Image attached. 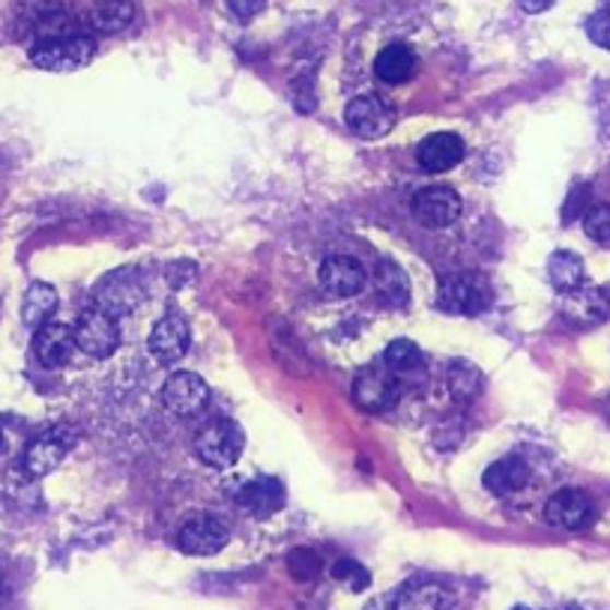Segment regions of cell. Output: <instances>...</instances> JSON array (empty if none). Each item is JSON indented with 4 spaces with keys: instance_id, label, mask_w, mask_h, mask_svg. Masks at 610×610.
<instances>
[{
    "instance_id": "obj_1",
    "label": "cell",
    "mask_w": 610,
    "mask_h": 610,
    "mask_svg": "<svg viewBox=\"0 0 610 610\" xmlns=\"http://www.w3.org/2000/svg\"><path fill=\"white\" fill-rule=\"evenodd\" d=\"M246 449V434L234 419H213L195 434V455L213 470H227L239 461Z\"/></svg>"
},
{
    "instance_id": "obj_2",
    "label": "cell",
    "mask_w": 610,
    "mask_h": 610,
    "mask_svg": "<svg viewBox=\"0 0 610 610\" xmlns=\"http://www.w3.org/2000/svg\"><path fill=\"white\" fill-rule=\"evenodd\" d=\"M96 57V39L84 34L48 36L31 48V63L46 72H75Z\"/></svg>"
},
{
    "instance_id": "obj_3",
    "label": "cell",
    "mask_w": 610,
    "mask_h": 610,
    "mask_svg": "<svg viewBox=\"0 0 610 610\" xmlns=\"http://www.w3.org/2000/svg\"><path fill=\"white\" fill-rule=\"evenodd\" d=\"M144 303V282L132 267H120L102 275L93 288V305L112 317H126Z\"/></svg>"
},
{
    "instance_id": "obj_4",
    "label": "cell",
    "mask_w": 610,
    "mask_h": 610,
    "mask_svg": "<svg viewBox=\"0 0 610 610\" xmlns=\"http://www.w3.org/2000/svg\"><path fill=\"white\" fill-rule=\"evenodd\" d=\"M494 303V291L482 275L476 272H455L446 275L437 288V305L453 315H482Z\"/></svg>"
},
{
    "instance_id": "obj_5",
    "label": "cell",
    "mask_w": 610,
    "mask_h": 610,
    "mask_svg": "<svg viewBox=\"0 0 610 610\" xmlns=\"http://www.w3.org/2000/svg\"><path fill=\"white\" fill-rule=\"evenodd\" d=\"M75 344L81 353H87L93 360H108L117 348H120V327H117V317H112L108 312H102L96 305L84 308L75 320Z\"/></svg>"
},
{
    "instance_id": "obj_6",
    "label": "cell",
    "mask_w": 610,
    "mask_h": 610,
    "mask_svg": "<svg viewBox=\"0 0 610 610\" xmlns=\"http://www.w3.org/2000/svg\"><path fill=\"white\" fill-rule=\"evenodd\" d=\"M396 108L384 96H374V93H362V96L348 102V108H344V124L351 126L353 136L365 138V141L389 136L392 126H396Z\"/></svg>"
},
{
    "instance_id": "obj_7",
    "label": "cell",
    "mask_w": 610,
    "mask_h": 610,
    "mask_svg": "<svg viewBox=\"0 0 610 610\" xmlns=\"http://www.w3.org/2000/svg\"><path fill=\"white\" fill-rule=\"evenodd\" d=\"M398 396H401V384L389 365H365L353 377V401L365 413H384L396 404Z\"/></svg>"
},
{
    "instance_id": "obj_8",
    "label": "cell",
    "mask_w": 610,
    "mask_h": 610,
    "mask_svg": "<svg viewBox=\"0 0 610 610\" xmlns=\"http://www.w3.org/2000/svg\"><path fill=\"white\" fill-rule=\"evenodd\" d=\"M410 213L417 219L422 227H431V231H441V227H449L458 222L461 215V198L455 192L453 186L446 183H434V186H425L413 195L410 201Z\"/></svg>"
},
{
    "instance_id": "obj_9",
    "label": "cell",
    "mask_w": 610,
    "mask_h": 610,
    "mask_svg": "<svg viewBox=\"0 0 610 610\" xmlns=\"http://www.w3.org/2000/svg\"><path fill=\"white\" fill-rule=\"evenodd\" d=\"M227 542H231L227 524L225 520L213 518V515L189 518L180 530H177V548L189 556H213L219 554Z\"/></svg>"
},
{
    "instance_id": "obj_10",
    "label": "cell",
    "mask_w": 610,
    "mask_h": 610,
    "mask_svg": "<svg viewBox=\"0 0 610 610\" xmlns=\"http://www.w3.org/2000/svg\"><path fill=\"white\" fill-rule=\"evenodd\" d=\"M148 348H150V356L162 365H171V362H180L189 348H192V327H189V320L177 312H171L159 320L153 332H150L148 339Z\"/></svg>"
},
{
    "instance_id": "obj_11",
    "label": "cell",
    "mask_w": 610,
    "mask_h": 610,
    "mask_svg": "<svg viewBox=\"0 0 610 610\" xmlns=\"http://www.w3.org/2000/svg\"><path fill=\"white\" fill-rule=\"evenodd\" d=\"M162 404L168 407L174 417H195L210 404V386L195 372L171 374L162 386Z\"/></svg>"
},
{
    "instance_id": "obj_12",
    "label": "cell",
    "mask_w": 610,
    "mask_h": 610,
    "mask_svg": "<svg viewBox=\"0 0 610 610\" xmlns=\"http://www.w3.org/2000/svg\"><path fill=\"white\" fill-rule=\"evenodd\" d=\"M69 449H72V437H69L67 429L43 431L24 449V470L36 476V479H43V476H48L51 470L60 467V461L67 458Z\"/></svg>"
},
{
    "instance_id": "obj_13",
    "label": "cell",
    "mask_w": 610,
    "mask_h": 610,
    "mask_svg": "<svg viewBox=\"0 0 610 610\" xmlns=\"http://www.w3.org/2000/svg\"><path fill=\"white\" fill-rule=\"evenodd\" d=\"M317 282L327 291L329 296H356L368 282V272L362 267L360 260L351 258V255H332L320 263V272H317Z\"/></svg>"
},
{
    "instance_id": "obj_14",
    "label": "cell",
    "mask_w": 610,
    "mask_h": 610,
    "mask_svg": "<svg viewBox=\"0 0 610 610\" xmlns=\"http://www.w3.org/2000/svg\"><path fill=\"white\" fill-rule=\"evenodd\" d=\"M544 520L560 530H580L593 520V500L577 488H560L554 497L544 503Z\"/></svg>"
},
{
    "instance_id": "obj_15",
    "label": "cell",
    "mask_w": 610,
    "mask_h": 610,
    "mask_svg": "<svg viewBox=\"0 0 610 610\" xmlns=\"http://www.w3.org/2000/svg\"><path fill=\"white\" fill-rule=\"evenodd\" d=\"M75 332L67 327V324H43V327L36 329L34 336V353L36 360L43 362L46 368H60V365H67L72 360V353H75Z\"/></svg>"
},
{
    "instance_id": "obj_16",
    "label": "cell",
    "mask_w": 610,
    "mask_h": 610,
    "mask_svg": "<svg viewBox=\"0 0 610 610\" xmlns=\"http://www.w3.org/2000/svg\"><path fill=\"white\" fill-rule=\"evenodd\" d=\"M464 159V141L455 132H434L417 150L419 168L425 174H443L453 171Z\"/></svg>"
},
{
    "instance_id": "obj_17",
    "label": "cell",
    "mask_w": 610,
    "mask_h": 610,
    "mask_svg": "<svg viewBox=\"0 0 610 610\" xmlns=\"http://www.w3.org/2000/svg\"><path fill=\"white\" fill-rule=\"evenodd\" d=\"M563 315L575 327H596L601 320H608L610 303L599 288H575L563 300Z\"/></svg>"
},
{
    "instance_id": "obj_18",
    "label": "cell",
    "mask_w": 610,
    "mask_h": 610,
    "mask_svg": "<svg viewBox=\"0 0 610 610\" xmlns=\"http://www.w3.org/2000/svg\"><path fill=\"white\" fill-rule=\"evenodd\" d=\"M237 500L239 506L246 508L249 515H255V518H270L284 506V485L279 479H272V476L251 479L249 485H243Z\"/></svg>"
},
{
    "instance_id": "obj_19",
    "label": "cell",
    "mask_w": 610,
    "mask_h": 610,
    "mask_svg": "<svg viewBox=\"0 0 610 610\" xmlns=\"http://www.w3.org/2000/svg\"><path fill=\"white\" fill-rule=\"evenodd\" d=\"M417 51L404 46V43H392V46H386L380 55L374 57V75L384 84H407L417 75Z\"/></svg>"
},
{
    "instance_id": "obj_20",
    "label": "cell",
    "mask_w": 610,
    "mask_h": 610,
    "mask_svg": "<svg viewBox=\"0 0 610 610\" xmlns=\"http://www.w3.org/2000/svg\"><path fill=\"white\" fill-rule=\"evenodd\" d=\"M530 482V467L520 458H503V461L491 464L482 476V485L494 494V497H508L518 494Z\"/></svg>"
},
{
    "instance_id": "obj_21",
    "label": "cell",
    "mask_w": 610,
    "mask_h": 610,
    "mask_svg": "<svg viewBox=\"0 0 610 610\" xmlns=\"http://www.w3.org/2000/svg\"><path fill=\"white\" fill-rule=\"evenodd\" d=\"M374 294L380 296V303L401 308L410 303V279L407 272L392 263V260H377L374 267Z\"/></svg>"
},
{
    "instance_id": "obj_22",
    "label": "cell",
    "mask_w": 610,
    "mask_h": 610,
    "mask_svg": "<svg viewBox=\"0 0 610 610\" xmlns=\"http://www.w3.org/2000/svg\"><path fill=\"white\" fill-rule=\"evenodd\" d=\"M449 605V593L434 580H410L389 610H443Z\"/></svg>"
},
{
    "instance_id": "obj_23",
    "label": "cell",
    "mask_w": 610,
    "mask_h": 610,
    "mask_svg": "<svg viewBox=\"0 0 610 610\" xmlns=\"http://www.w3.org/2000/svg\"><path fill=\"white\" fill-rule=\"evenodd\" d=\"M548 279H551V284H554L556 291L568 294V291H575V288L584 284L587 267H584V260H580V255H575V251H554V255L548 258Z\"/></svg>"
},
{
    "instance_id": "obj_24",
    "label": "cell",
    "mask_w": 610,
    "mask_h": 610,
    "mask_svg": "<svg viewBox=\"0 0 610 610\" xmlns=\"http://www.w3.org/2000/svg\"><path fill=\"white\" fill-rule=\"evenodd\" d=\"M57 312V291L46 282H34L27 288L22 303V320L31 329H39L48 324V317Z\"/></svg>"
},
{
    "instance_id": "obj_25",
    "label": "cell",
    "mask_w": 610,
    "mask_h": 610,
    "mask_svg": "<svg viewBox=\"0 0 610 610\" xmlns=\"http://www.w3.org/2000/svg\"><path fill=\"white\" fill-rule=\"evenodd\" d=\"M132 19H136V7H132V0H102V3H96L91 12L93 27L102 31V34H117V31L129 27Z\"/></svg>"
},
{
    "instance_id": "obj_26",
    "label": "cell",
    "mask_w": 610,
    "mask_h": 610,
    "mask_svg": "<svg viewBox=\"0 0 610 610\" xmlns=\"http://www.w3.org/2000/svg\"><path fill=\"white\" fill-rule=\"evenodd\" d=\"M446 386H449V396L458 404H470L479 392H482V374L470 362H455L446 372Z\"/></svg>"
},
{
    "instance_id": "obj_27",
    "label": "cell",
    "mask_w": 610,
    "mask_h": 610,
    "mask_svg": "<svg viewBox=\"0 0 610 610\" xmlns=\"http://www.w3.org/2000/svg\"><path fill=\"white\" fill-rule=\"evenodd\" d=\"M288 572L294 580L300 584H312L320 577L324 572V556L312 551V548H294L291 554H288Z\"/></svg>"
},
{
    "instance_id": "obj_28",
    "label": "cell",
    "mask_w": 610,
    "mask_h": 610,
    "mask_svg": "<svg viewBox=\"0 0 610 610\" xmlns=\"http://www.w3.org/2000/svg\"><path fill=\"white\" fill-rule=\"evenodd\" d=\"M384 362L392 372H413L419 362H422V351H419L417 341L410 339H396L389 341V348L384 353Z\"/></svg>"
},
{
    "instance_id": "obj_29",
    "label": "cell",
    "mask_w": 610,
    "mask_h": 610,
    "mask_svg": "<svg viewBox=\"0 0 610 610\" xmlns=\"http://www.w3.org/2000/svg\"><path fill=\"white\" fill-rule=\"evenodd\" d=\"M332 577L351 593H362V589L372 587V572L362 563H356V560H339L332 565Z\"/></svg>"
},
{
    "instance_id": "obj_30",
    "label": "cell",
    "mask_w": 610,
    "mask_h": 610,
    "mask_svg": "<svg viewBox=\"0 0 610 610\" xmlns=\"http://www.w3.org/2000/svg\"><path fill=\"white\" fill-rule=\"evenodd\" d=\"M584 234L596 243H610V203H596L584 213Z\"/></svg>"
},
{
    "instance_id": "obj_31",
    "label": "cell",
    "mask_w": 610,
    "mask_h": 610,
    "mask_svg": "<svg viewBox=\"0 0 610 610\" xmlns=\"http://www.w3.org/2000/svg\"><path fill=\"white\" fill-rule=\"evenodd\" d=\"M587 36L596 43L599 48H608L610 51V7L608 10H599L593 19L587 22Z\"/></svg>"
},
{
    "instance_id": "obj_32",
    "label": "cell",
    "mask_w": 610,
    "mask_h": 610,
    "mask_svg": "<svg viewBox=\"0 0 610 610\" xmlns=\"http://www.w3.org/2000/svg\"><path fill=\"white\" fill-rule=\"evenodd\" d=\"M267 7V0H227V10L239 22H251L255 15H260Z\"/></svg>"
},
{
    "instance_id": "obj_33",
    "label": "cell",
    "mask_w": 610,
    "mask_h": 610,
    "mask_svg": "<svg viewBox=\"0 0 610 610\" xmlns=\"http://www.w3.org/2000/svg\"><path fill=\"white\" fill-rule=\"evenodd\" d=\"M518 3H520V10L530 12V15H539V12L551 10V7H554V0H518Z\"/></svg>"
},
{
    "instance_id": "obj_34",
    "label": "cell",
    "mask_w": 610,
    "mask_h": 610,
    "mask_svg": "<svg viewBox=\"0 0 610 610\" xmlns=\"http://www.w3.org/2000/svg\"><path fill=\"white\" fill-rule=\"evenodd\" d=\"M365 610H389V605H368Z\"/></svg>"
},
{
    "instance_id": "obj_35",
    "label": "cell",
    "mask_w": 610,
    "mask_h": 610,
    "mask_svg": "<svg viewBox=\"0 0 610 610\" xmlns=\"http://www.w3.org/2000/svg\"><path fill=\"white\" fill-rule=\"evenodd\" d=\"M512 610H530V608H512Z\"/></svg>"
},
{
    "instance_id": "obj_36",
    "label": "cell",
    "mask_w": 610,
    "mask_h": 610,
    "mask_svg": "<svg viewBox=\"0 0 610 610\" xmlns=\"http://www.w3.org/2000/svg\"><path fill=\"white\" fill-rule=\"evenodd\" d=\"M0 446H3V434H0Z\"/></svg>"
},
{
    "instance_id": "obj_37",
    "label": "cell",
    "mask_w": 610,
    "mask_h": 610,
    "mask_svg": "<svg viewBox=\"0 0 610 610\" xmlns=\"http://www.w3.org/2000/svg\"><path fill=\"white\" fill-rule=\"evenodd\" d=\"M608 138H610V126H608Z\"/></svg>"
}]
</instances>
